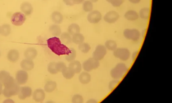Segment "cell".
Segmentation results:
<instances>
[{
    "mask_svg": "<svg viewBox=\"0 0 172 103\" xmlns=\"http://www.w3.org/2000/svg\"><path fill=\"white\" fill-rule=\"evenodd\" d=\"M20 66L24 70L28 71L33 70L34 68V64L33 60L26 58L21 62Z\"/></svg>",
    "mask_w": 172,
    "mask_h": 103,
    "instance_id": "e0dca14e",
    "label": "cell"
},
{
    "mask_svg": "<svg viewBox=\"0 0 172 103\" xmlns=\"http://www.w3.org/2000/svg\"><path fill=\"white\" fill-rule=\"evenodd\" d=\"M47 43L48 47L52 52L59 56L67 55L71 52V49L63 44L58 37H54L48 39Z\"/></svg>",
    "mask_w": 172,
    "mask_h": 103,
    "instance_id": "6da1fadb",
    "label": "cell"
},
{
    "mask_svg": "<svg viewBox=\"0 0 172 103\" xmlns=\"http://www.w3.org/2000/svg\"><path fill=\"white\" fill-rule=\"evenodd\" d=\"M57 84L56 82L53 81H47L44 87V89L47 93L53 92L56 89Z\"/></svg>",
    "mask_w": 172,
    "mask_h": 103,
    "instance_id": "ffe728a7",
    "label": "cell"
},
{
    "mask_svg": "<svg viewBox=\"0 0 172 103\" xmlns=\"http://www.w3.org/2000/svg\"><path fill=\"white\" fill-rule=\"evenodd\" d=\"M131 3L133 4H137L140 2L141 0H129Z\"/></svg>",
    "mask_w": 172,
    "mask_h": 103,
    "instance_id": "60d3db41",
    "label": "cell"
},
{
    "mask_svg": "<svg viewBox=\"0 0 172 103\" xmlns=\"http://www.w3.org/2000/svg\"><path fill=\"white\" fill-rule=\"evenodd\" d=\"M119 18V15L117 12L110 11L108 12L104 16L105 22L109 24H113L117 22Z\"/></svg>",
    "mask_w": 172,
    "mask_h": 103,
    "instance_id": "30bf717a",
    "label": "cell"
},
{
    "mask_svg": "<svg viewBox=\"0 0 172 103\" xmlns=\"http://www.w3.org/2000/svg\"><path fill=\"white\" fill-rule=\"evenodd\" d=\"M69 67L75 74L81 73L82 68L81 63L77 60H74L70 62Z\"/></svg>",
    "mask_w": 172,
    "mask_h": 103,
    "instance_id": "2e32d148",
    "label": "cell"
},
{
    "mask_svg": "<svg viewBox=\"0 0 172 103\" xmlns=\"http://www.w3.org/2000/svg\"><path fill=\"white\" fill-rule=\"evenodd\" d=\"M21 11L26 15H29L33 12V7L31 4L28 2H23L20 6Z\"/></svg>",
    "mask_w": 172,
    "mask_h": 103,
    "instance_id": "44dd1931",
    "label": "cell"
},
{
    "mask_svg": "<svg viewBox=\"0 0 172 103\" xmlns=\"http://www.w3.org/2000/svg\"><path fill=\"white\" fill-rule=\"evenodd\" d=\"M29 74L26 71L24 70H19L15 75L16 82L20 85L25 84L29 79Z\"/></svg>",
    "mask_w": 172,
    "mask_h": 103,
    "instance_id": "ba28073f",
    "label": "cell"
},
{
    "mask_svg": "<svg viewBox=\"0 0 172 103\" xmlns=\"http://www.w3.org/2000/svg\"><path fill=\"white\" fill-rule=\"evenodd\" d=\"M38 51L34 47L27 48L24 53V56L26 59L33 60L37 56Z\"/></svg>",
    "mask_w": 172,
    "mask_h": 103,
    "instance_id": "9a60e30c",
    "label": "cell"
},
{
    "mask_svg": "<svg viewBox=\"0 0 172 103\" xmlns=\"http://www.w3.org/2000/svg\"><path fill=\"white\" fill-rule=\"evenodd\" d=\"M87 103H95L96 102V101L94 99H90L87 101Z\"/></svg>",
    "mask_w": 172,
    "mask_h": 103,
    "instance_id": "7bdbcfd3",
    "label": "cell"
},
{
    "mask_svg": "<svg viewBox=\"0 0 172 103\" xmlns=\"http://www.w3.org/2000/svg\"><path fill=\"white\" fill-rule=\"evenodd\" d=\"M124 35L126 38L133 41H137L140 37V33L137 29H126L124 31Z\"/></svg>",
    "mask_w": 172,
    "mask_h": 103,
    "instance_id": "52a82bcc",
    "label": "cell"
},
{
    "mask_svg": "<svg viewBox=\"0 0 172 103\" xmlns=\"http://www.w3.org/2000/svg\"><path fill=\"white\" fill-rule=\"evenodd\" d=\"M106 1L115 7H118L121 6L123 2V0H106Z\"/></svg>",
    "mask_w": 172,
    "mask_h": 103,
    "instance_id": "74e56055",
    "label": "cell"
},
{
    "mask_svg": "<svg viewBox=\"0 0 172 103\" xmlns=\"http://www.w3.org/2000/svg\"><path fill=\"white\" fill-rule=\"evenodd\" d=\"M49 30L50 33L54 37L60 36L62 33L60 27L57 25H53L50 26Z\"/></svg>",
    "mask_w": 172,
    "mask_h": 103,
    "instance_id": "603a6c76",
    "label": "cell"
},
{
    "mask_svg": "<svg viewBox=\"0 0 172 103\" xmlns=\"http://www.w3.org/2000/svg\"><path fill=\"white\" fill-rule=\"evenodd\" d=\"M62 73L63 77L67 80H70L73 78L75 75L69 67H67Z\"/></svg>",
    "mask_w": 172,
    "mask_h": 103,
    "instance_id": "83f0119b",
    "label": "cell"
},
{
    "mask_svg": "<svg viewBox=\"0 0 172 103\" xmlns=\"http://www.w3.org/2000/svg\"><path fill=\"white\" fill-rule=\"evenodd\" d=\"M85 38L82 34L78 33L75 34L72 37V42L74 44L79 45L85 41Z\"/></svg>",
    "mask_w": 172,
    "mask_h": 103,
    "instance_id": "484cf974",
    "label": "cell"
},
{
    "mask_svg": "<svg viewBox=\"0 0 172 103\" xmlns=\"http://www.w3.org/2000/svg\"><path fill=\"white\" fill-rule=\"evenodd\" d=\"M63 1L67 6H73L74 5L73 0H63Z\"/></svg>",
    "mask_w": 172,
    "mask_h": 103,
    "instance_id": "f35d334b",
    "label": "cell"
},
{
    "mask_svg": "<svg viewBox=\"0 0 172 103\" xmlns=\"http://www.w3.org/2000/svg\"><path fill=\"white\" fill-rule=\"evenodd\" d=\"M20 87L18 83L15 82L12 85L5 88L2 91V93L5 97L9 98L18 95Z\"/></svg>",
    "mask_w": 172,
    "mask_h": 103,
    "instance_id": "277c9868",
    "label": "cell"
},
{
    "mask_svg": "<svg viewBox=\"0 0 172 103\" xmlns=\"http://www.w3.org/2000/svg\"><path fill=\"white\" fill-rule=\"evenodd\" d=\"M60 40L63 44L65 45H69L72 42V37L68 32H64L60 35Z\"/></svg>",
    "mask_w": 172,
    "mask_h": 103,
    "instance_id": "d4e9b609",
    "label": "cell"
},
{
    "mask_svg": "<svg viewBox=\"0 0 172 103\" xmlns=\"http://www.w3.org/2000/svg\"><path fill=\"white\" fill-rule=\"evenodd\" d=\"M106 54V47L103 45H99L95 49L93 53V57L98 61L101 60Z\"/></svg>",
    "mask_w": 172,
    "mask_h": 103,
    "instance_id": "9c48e42d",
    "label": "cell"
},
{
    "mask_svg": "<svg viewBox=\"0 0 172 103\" xmlns=\"http://www.w3.org/2000/svg\"><path fill=\"white\" fill-rule=\"evenodd\" d=\"M1 51H0V57H1Z\"/></svg>",
    "mask_w": 172,
    "mask_h": 103,
    "instance_id": "f6af8a7d",
    "label": "cell"
},
{
    "mask_svg": "<svg viewBox=\"0 0 172 103\" xmlns=\"http://www.w3.org/2000/svg\"><path fill=\"white\" fill-rule=\"evenodd\" d=\"M102 18L101 14L98 11H94L91 12L87 15V19L89 22L95 24L100 21Z\"/></svg>",
    "mask_w": 172,
    "mask_h": 103,
    "instance_id": "8fae6325",
    "label": "cell"
},
{
    "mask_svg": "<svg viewBox=\"0 0 172 103\" xmlns=\"http://www.w3.org/2000/svg\"><path fill=\"white\" fill-rule=\"evenodd\" d=\"M99 65V61L93 57L84 62L82 64V68L84 71L89 72L97 68Z\"/></svg>",
    "mask_w": 172,
    "mask_h": 103,
    "instance_id": "3957f363",
    "label": "cell"
},
{
    "mask_svg": "<svg viewBox=\"0 0 172 103\" xmlns=\"http://www.w3.org/2000/svg\"><path fill=\"white\" fill-rule=\"evenodd\" d=\"M105 46L109 49L114 50L117 48V45L114 41H109L105 43Z\"/></svg>",
    "mask_w": 172,
    "mask_h": 103,
    "instance_id": "8d00e7d4",
    "label": "cell"
},
{
    "mask_svg": "<svg viewBox=\"0 0 172 103\" xmlns=\"http://www.w3.org/2000/svg\"><path fill=\"white\" fill-rule=\"evenodd\" d=\"M20 54L19 51L15 49L10 50L7 54L8 59L11 62H17L19 58Z\"/></svg>",
    "mask_w": 172,
    "mask_h": 103,
    "instance_id": "ac0fdd59",
    "label": "cell"
},
{
    "mask_svg": "<svg viewBox=\"0 0 172 103\" xmlns=\"http://www.w3.org/2000/svg\"><path fill=\"white\" fill-rule=\"evenodd\" d=\"M2 83L0 82V96L2 93Z\"/></svg>",
    "mask_w": 172,
    "mask_h": 103,
    "instance_id": "b9f144b4",
    "label": "cell"
},
{
    "mask_svg": "<svg viewBox=\"0 0 172 103\" xmlns=\"http://www.w3.org/2000/svg\"><path fill=\"white\" fill-rule=\"evenodd\" d=\"M15 82L9 72L5 71H0V82L5 88L13 85Z\"/></svg>",
    "mask_w": 172,
    "mask_h": 103,
    "instance_id": "7a4b0ae2",
    "label": "cell"
},
{
    "mask_svg": "<svg viewBox=\"0 0 172 103\" xmlns=\"http://www.w3.org/2000/svg\"><path fill=\"white\" fill-rule=\"evenodd\" d=\"M56 67L58 72H62L66 68L67 66L64 62H56Z\"/></svg>",
    "mask_w": 172,
    "mask_h": 103,
    "instance_id": "d590c367",
    "label": "cell"
},
{
    "mask_svg": "<svg viewBox=\"0 0 172 103\" xmlns=\"http://www.w3.org/2000/svg\"><path fill=\"white\" fill-rule=\"evenodd\" d=\"M83 8L84 11L86 12L91 11L93 8V3L90 1H86L83 3Z\"/></svg>",
    "mask_w": 172,
    "mask_h": 103,
    "instance_id": "836d02e7",
    "label": "cell"
},
{
    "mask_svg": "<svg viewBox=\"0 0 172 103\" xmlns=\"http://www.w3.org/2000/svg\"><path fill=\"white\" fill-rule=\"evenodd\" d=\"M78 49L82 53L87 54L90 50L91 47L89 43L83 42L78 45Z\"/></svg>",
    "mask_w": 172,
    "mask_h": 103,
    "instance_id": "f546056e",
    "label": "cell"
},
{
    "mask_svg": "<svg viewBox=\"0 0 172 103\" xmlns=\"http://www.w3.org/2000/svg\"><path fill=\"white\" fill-rule=\"evenodd\" d=\"M85 0H73L74 4H79L83 2Z\"/></svg>",
    "mask_w": 172,
    "mask_h": 103,
    "instance_id": "ab89813d",
    "label": "cell"
},
{
    "mask_svg": "<svg viewBox=\"0 0 172 103\" xmlns=\"http://www.w3.org/2000/svg\"><path fill=\"white\" fill-rule=\"evenodd\" d=\"M1 34L4 36H7L11 32V27L9 24H5L0 27Z\"/></svg>",
    "mask_w": 172,
    "mask_h": 103,
    "instance_id": "f1b7e54d",
    "label": "cell"
},
{
    "mask_svg": "<svg viewBox=\"0 0 172 103\" xmlns=\"http://www.w3.org/2000/svg\"><path fill=\"white\" fill-rule=\"evenodd\" d=\"M70 49L71 53L69 54L66 55L65 58L66 60L69 62L75 60L77 56V51L73 48H71Z\"/></svg>",
    "mask_w": 172,
    "mask_h": 103,
    "instance_id": "1f68e13d",
    "label": "cell"
},
{
    "mask_svg": "<svg viewBox=\"0 0 172 103\" xmlns=\"http://www.w3.org/2000/svg\"><path fill=\"white\" fill-rule=\"evenodd\" d=\"M90 1L91 2H96L98 1V0H90Z\"/></svg>",
    "mask_w": 172,
    "mask_h": 103,
    "instance_id": "ee69618b",
    "label": "cell"
},
{
    "mask_svg": "<svg viewBox=\"0 0 172 103\" xmlns=\"http://www.w3.org/2000/svg\"><path fill=\"white\" fill-rule=\"evenodd\" d=\"M81 29L79 26L77 24H73L70 25L68 28V31L70 35H73L80 33Z\"/></svg>",
    "mask_w": 172,
    "mask_h": 103,
    "instance_id": "4316f807",
    "label": "cell"
},
{
    "mask_svg": "<svg viewBox=\"0 0 172 103\" xmlns=\"http://www.w3.org/2000/svg\"><path fill=\"white\" fill-rule=\"evenodd\" d=\"M115 56L123 61H126L130 57V53L126 49H119L115 51Z\"/></svg>",
    "mask_w": 172,
    "mask_h": 103,
    "instance_id": "5bb4252c",
    "label": "cell"
},
{
    "mask_svg": "<svg viewBox=\"0 0 172 103\" xmlns=\"http://www.w3.org/2000/svg\"><path fill=\"white\" fill-rule=\"evenodd\" d=\"M25 15L22 13L18 12L12 15L11 22L13 25L17 26H22L26 20Z\"/></svg>",
    "mask_w": 172,
    "mask_h": 103,
    "instance_id": "8992f818",
    "label": "cell"
},
{
    "mask_svg": "<svg viewBox=\"0 0 172 103\" xmlns=\"http://www.w3.org/2000/svg\"><path fill=\"white\" fill-rule=\"evenodd\" d=\"M0 34H1V30H0Z\"/></svg>",
    "mask_w": 172,
    "mask_h": 103,
    "instance_id": "bcb514c9",
    "label": "cell"
},
{
    "mask_svg": "<svg viewBox=\"0 0 172 103\" xmlns=\"http://www.w3.org/2000/svg\"><path fill=\"white\" fill-rule=\"evenodd\" d=\"M125 64H118L115 68L112 70L111 74L112 77L115 79H119L125 73L127 68Z\"/></svg>",
    "mask_w": 172,
    "mask_h": 103,
    "instance_id": "5b68a950",
    "label": "cell"
},
{
    "mask_svg": "<svg viewBox=\"0 0 172 103\" xmlns=\"http://www.w3.org/2000/svg\"><path fill=\"white\" fill-rule=\"evenodd\" d=\"M150 10L149 8H143L139 11V16L144 19H148L149 17Z\"/></svg>",
    "mask_w": 172,
    "mask_h": 103,
    "instance_id": "4dcf8cb0",
    "label": "cell"
},
{
    "mask_svg": "<svg viewBox=\"0 0 172 103\" xmlns=\"http://www.w3.org/2000/svg\"><path fill=\"white\" fill-rule=\"evenodd\" d=\"M78 79L79 82L82 84H89L90 82L91 76L90 75L88 72H86V71H84V72L80 73L78 77Z\"/></svg>",
    "mask_w": 172,
    "mask_h": 103,
    "instance_id": "d6986e66",
    "label": "cell"
},
{
    "mask_svg": "<svg viewBox=\"0 0 172 103\" xmlns=\"http://www.w3.org/2000/svg\"><path fill=\"white\" fill-rule=\"evenodd\" d=\"M125 17L128 20L134 21L138 19L139 15L136 11L133 10H130L126 12Z\"/></svg>",
    "mask_w": 172,
    "mask_h": 103,
    "instance_id": "7402d4cb",
    "label": "cell"
},
{
    "mask_svg": "<svg viewBox=\"0 0 172 103\" xmlns=\"http://www.w3.org/2000/svg\"><path fill=\"white\" fill-rule=\"evenodd\" d=\"M33 93V91L30 87L24 86L20 88L18 97L21 100H25L26 98L30 97Z\"/></svg>",
    "mask_w": 172,
    "mask_h": 103,
    "instance_id": "4fadbf2b",
    "label": "cell"
},
{
    "mask_svg": "<svg viewBox=\"0 0 172 103\" xmlns=\"http://www.w3.org/2000/svg\"><path fill=\"white\" fill-rule=\"evenodd\" d=\"M52 20L55 24H60L61 23L63 19L62 14L58 11H55L51 15Z\"/></svg>",
    "mask_w": 172,
    "mask_h": 103,
    "instance_id": "cb8c5ba5",
    "label": "cell"
},
{
    "mask_svg": "<svg viewBox=\"0 0 172 103\" xmlns=\"http://www.w3.org/2000/svg\"><path fill=\"white\" fill-rule=\"evenodd\" d=\"M47 70L48 72L51 75H55L59 72L56 67V62H51L48 65Z\"/></svg>",
    "mask_w": 172,
    "mask_h": 103,
    "instance_id": "d6a6232c",
    "label": "cell"
},
{
    "mask_svg": "<svg viewBox=\"0 0 172 103\" xmlns=\"http://www.w3.org/2000/svg\"><path fill=\"white\" fill-rule=\"evenodd\" d=\"M46 97L45 90L41 88L35 90L33 94V100L37 102H43L45 100Z\"/></svg>",
    "mask_w": 172,
    "mask_h": 103,
    "instance_id": "7c38bea8",
    "label": "cell"
},
{
    "mask_svg": "<svg viewBox=\"0 0 172 103\" xmlns=\"http://www.w3.org/2000/svg\"><path fill=\"white\" fill-rule=\"evenodd\" d=\"M72 101L74 103H82L84 102V98L82 95L75 94L72 97Z\"/></svg>",
    "mask_w": 172,
    "mask_h": 103,
    "instance_id": "e575fe53",
    "label": "cell"
}]
</instances>
